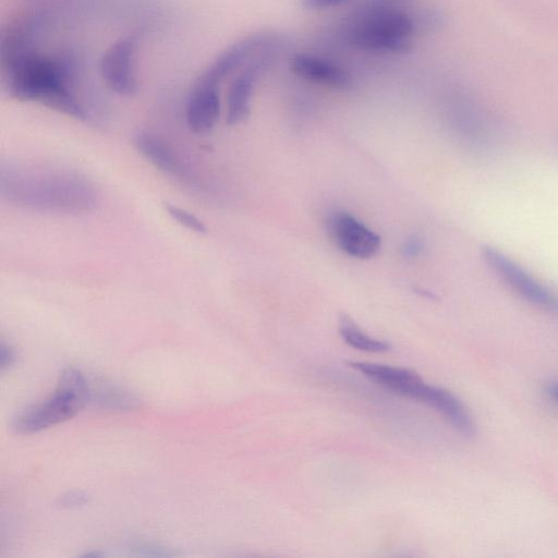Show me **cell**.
<instances>
[{"label": "cell", "instance_id": "obj_1", "mask_svg": "<svg viewBox=\"0 0 558 558\" xmlns=\"http://www.w3.org/2000/svg\"><path fill=\"white\" fill-rule=\"evenodd\" d=\"M0 60L2 85L11 97L38 102L77 120L87 119L75 94L76 64L72 57L31 48Z\"/></svg>", "mask_w": 558, "mask_h": 558}, {"label": "cell", "instance_id": "obj_2", "mask_svg": "<svg viewBox=\"0 0 558 558\" xmlns=\"http://www.w3.org/2000/svg\"><path fill=\"white\" fill-rule=\"evenodd\" d=\"M1 194L37 210L81 213L97 204L94 186L80 175L58 171L1 170Z\"/></svg>", "mask_w": 558, "mask_h": 558}, {"label": "cell", "instance_id": "obj_3", "mask_svg": "<svg viewBox=\"0 0 558 558\" xmlns=\"http://www.w3.org/2000/svg\"><path fill=\"white\" fill-rule=\"evenodd\" d=\"M414 29L413 19L402 9L367 0L348 21L344 38L361 50L407 53Z\"/></svg>", "mask_w": 558, "mask_h": 558}, {"label": "cell", "instance_id": "obj_4", "mask_svg": "<svg viewBox=\"0 0 558 558\" xmlns=\"http://www.w3.org/2000/svg\"><path fill=\"white\" fill-rule=\"evenodd\" d=\"M90 399V384L75 367H66L53 395L20 413L12 428L17 434L40 432L74 416Z\"/></svg>", "mask_w": 558, "mask_h": 558}, {"label": "cell", "instance_id": "obj_5", "mask_svg": "<svg viewBox=\"0 0 558 558\" xmlns=\"http://www.w3.org/2000/svg\"><path fill=\"white\" fill-rule=\"evenodd\" d=\"M482 257L489 269L526 302L558 317V294L505 253L484 246Z\"/></svg>", "mask_w": 558, "mask_h": 558}, {"label": "cell", "instance_id": "obj_6", "mask_svg": "<svg viewBox=\"0 0 558 558\" xmlns=\"http://www.w3.org/2000/svg\"><path fill=\"white\" fill-rule=\"evenodd\" d=\"M286 45L287 39L276 32L260 31L246 35L220 52L199 76L219 85L264 51L283 49Z\"/></svg>", "mask_w": 558, "mask_h": 558}, {"label": "cell", "instance_id": "obj_7", "mask_svg": "<svg viewBox=\"0 0 558 558\" xmlns=\"http://www.w3.org/2000/svg\"><path fill=\"white\" fill-rule=\"evenodd\" d=\"M137 43V33L128 34L116 40L100 58L101 78L112 92L120 96H133L138 90L133 64Z\"/></svg>", "mask_w": 558, "mask_h": 558}, {"label": "cell", "instance_id": "obj_8", "mask_svg": "<svg viewBox=\"0 0 558 558\" xmlns=\"http://www.w3.org/2000/svg\"><path fill=\"white\" fill-rule=\"evenodd\" d=\"M282 49L264 51L250 61L233 78L227 95L226 121L236 125L247 120L251 112V99L258 78L277 61Z\"/></svg>", "mask_w": 558, "mask_h": 558}, {"label": "cell", "instance_id": "obj_9", "mask_svg": "<svg viewBox=\"0 0 558 558\" xmlns=\"http://www.w3.org/2000/svg\"><path fill=\"white\" fill-rule=\"evenodd\" d=\"M328 228L337 246L351 257L371 258L380 248V236L349 213H333Z\"/></svg>", "mask_w": 558, "mask_h": 558}, {"label": "cell", "instance_id": "obj_10", "mask_svg": "<svg viewBox=\"0 0 558 558\" xmlns=\"http://www.w3.org/2000/svg\"><path fill=\"white\" fill-rule=\"evenodd\" d=\"M219 85L198 76L187 96L185 120L195 134L213 130L220 116Z\"/></svg>", "mask_w": 558, "mask_h": 558}, {"label": "cell", "instance_id": "obj_11", "mask_svg": "<svg viewBox=\"0 0 558 558\" xmlns=\"http://www.w3.org/2000/svg\"><path fill=\"white\" fill-rule=\"evenodd\" d=\"M290 68L298 76L336 89H347L353 84V76L344 68L324 58L296 53L290 60Z\"/></svg>", "mask_w": 558, "mask_h": 558}, {"label": "cell", "instance_id": "obj_12", "mask_svg": "<svg viewBox=\"0 0 558 558\" xmlns=\"http://www.w3.org/2000/svg\"><path fill=\"white\" fill-rule=\"evenodd\" d=\"M416 400L439 412L460 434L468 437L474 435L475 423L472 415L463 402L452 392L425 383Z\"/></svg>", "mask_w": 558, "mask_h": 558}, {"label": "cell", "instance_id": "obj_13", "mask_svg": "<svg viewBox=\"0 0 558 558\" xmlns=\"http://www.w3.org/2000/svg\"><path fill=\"white\" fill-rule=\"evenodd\" d=\"M136 149L156 168L182 181H189L191 174L172 147L160 136L140 131L133 137Z\"/></svg>", "mask_w": 558, "mask_h": 558}, {"label": "cell", "instance_id": "obj_14", "mask_svg": "<svg viewBox=\"0 0 558 558\" xmlns=\"http://www.w3.org/2000/svg\"><path fill=\"white\" fill-rule=\"evenodd\" d=\"M138 401L135 395L119 386L104 383L95 388L90 385L89 402L99 408L129 411L137 408Z\"/></svg>", "mask_w": 558, "mask_h": 558}, {"label": "cell", "instance_id": "obj_15", "mask_svg": "<svg viewBox=\"0 0 558 558\" xmlns=\"http://www.w3.org/2000/svg\"><path fill=\"white\" fill-rule=\"evenodd\" d=\"M339 332L342 339L352 348L366 352H386L390 344L384 340L375 339L363 332L345 314L341 315Z\"/></svg>", "mask_w": 558, "mask_h": 558}, {"label": "cell", "instance_id": "obj_16", "mask_svg": "<svg viewBox=\"0 0 558 558\" xmlns=\"http://www.w3.org/2000/svg\"><path fill=\"white\" fill-rule=\"evenodd\" d=\"M165 209L182 227L199 234L206 233L205 223L191 211L171 204H166Z\"/></svg>", "mask_w": 558, "mask_h": 558}, {"label": "cell", "instance_id": "obj_17", "mask_svg": "<svg viewBox=\"0 0 558 558\" xmlns=\"http://www.w3.org/2000/svg\"><path fill=\"white\" fill-rule=\"evenodd\" d=\"M88 502V495L82 490H71L58 498L57 505L61 508H77Z\"/></svg>", "mask_w": 558, "mask_h": 558}, {"label": "cell", "instance_id": "obj_18", "mask_svg": "<svg viewBox=\"0 0 558 558\" xmlns=\"http://www.w3.org/2000/svg\"><path fill=\"white\" fill-rule=\"evenodd\" d=\"M353 0H301L304 8L308 10H326L347 4Z\"/></svg>", "mask_w": 558, "mask_h": 558}, {"label": "cell", "instance_id": "obj_19", "mask_svg": "<svg viewBox=\"0 0 558 558\" xmlns=\"http://www.w3.org/2000/svg\"><path fill=\"white\" fill-rule=\"evenodd\" d=\"M134 550H136L138 555L148 557H168L173 555L169 549L151 544H138L134 547Z\"/></svg>", "mask_w": 558, "mask_h": 558}, {"label": "cell", "instance_id": "obj_20", "mask_svg": "<svg viewBox=\"0 0 558 558\" xmlns=\"http://www.w3.org/2000/svg\"><path fill=\"white\" fill-rule=\"evenodd\" d=\"M423 247V241L418 236L413 235L404 242L402 253L408 258L417 257L422 253Z\"/></svg>", "mask_w": 558, "mask_h": 558}, {"label": "cell", "instance_id": "obj_21", "mask_svg": "<svg viewBox=\"0 0 558 558\" xmlns=\"http://www.w3.org/2000/svg\"><path fill=\"white\" fill-rule=\"evenodd\" d=\"M16 360V353L11 345L1 343L0 345V368L4 371L14 364Z\"/></svg>", "mask_w": 558, "mask_h": 558}, {"label": "cell", "instance_id": "obj_22", "mask_svg": "<svg viewBox=\"0 0 558 558\" xmlns=\"http://www.w3.org/2000/svg\"><path fill=\"white\" fill-rule=\"evenodd\" d=\"M545 391L548 398L558 405V380L548 384Z\"/></svg>", "mask_w": 558, "mask_h": 558}, {"label": "cell", "instance_id": "obj_23", "mask_svg": "<svg viewBox=\"0 0 558 558\" xmlns=\"http://www.w3.org/2000/svg\"><path fill=\"white\" fill-rule=\"evenodd\" d=\"M100 556H101L100 553H95L94 551V553H86L82 557H86V558L94 557V558H96V557H100Z\"/></svg>", "mask_w": 558, "mask_h": 558}]
</instances>
